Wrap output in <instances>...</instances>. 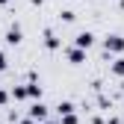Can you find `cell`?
<instances>
[{"label": "cell", "instance_id": "cell-1", "mask_svg": "<svg viewBox=\"0 0 124 124\" xmlns=\"http://www.w3.org/2000/svg\"><path fill=\"white\" fill-rule=\"evenodd\" d=\"M0 68H3V56H0Z\"/></svg>", "mask_w": 124, "mask_h": 124}]
</instances>
